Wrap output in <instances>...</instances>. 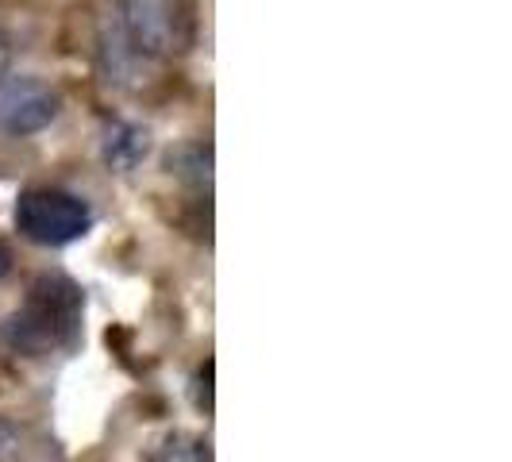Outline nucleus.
I'll return each mask as SVG.
<instances>
[{"mask_svg": "<svg viewBox=\"0 0 512 462\" xmlns=\"http://www.w3.org/2000/svg\"><path fill=\"white\" fill-rule=\"evenodd\" d=\"M112 16L139 58H174L189 47V0H116Z\"/></svg>", "mask_w": 512, "mask_h": 462, "instance_id": "obj_2", "label": "nucleus"}, {"mask_svg": "<svg viewBox=\"0 0 512 462\" xmlns=\"http://www.w3.org/2000/svg\"><path fill=\"white\" fill-rule=\"evenodd\" d=\"M89 205L62 189H31L16 205V228L39 247H66L89 231Z\"/></svg>", "mask_w": 512, "mask_h": 462, "instance_id": "obj_3", "label": "nucleus"}, {"mask_svg": "<svg viewBox=\"0 0 512 462\" xmlns=\"http://www.w3.org/2000/svg\"><path fill=\"white\" fill-rule=\"evenodd\" d=\"M101 58H104V74H108V81H116V85H128L135 62H143L139 54L131 51V43L124 39V31H120V24H116V16L104 24Z\"/></svg>", "mask_w": 512, "mask_h": 462, "instance_id": "obj_6", "label": "nucleus"}, {"mask_svg": "<svg viewBox=\"0 0 512 462\" xmlns=\"http://www.w3.org/2000/svg\"><path fill=\"white\" fill-rule=\"evenodd\" d=\"M151 151V135L143 128H135V124H116V128H108V139H104V158H108V166H116V170H131V166H139L143 158Z\"/></svg>", "mask_w": 512, "mask_h": 462, "instance_id": "obj_5", "label": "nucleus"}, {"mask_svg": "<svg viewBox=\"0 0 512 462\" xmlns=\"http://www.w3.org/2000/svg\"><path fill=\"white\" fill-rule=\"evenodd\" d=\"M58 93L39 77H8L0 85V128L8 135H35L58 116Z\"/></svg>", "mask_w": 512, "mask_h": 462, "instance_id": "obj_4", "label": "nucleus"}, {"mask_svg": "<svg viewBox=\"0 0 512 462\" xmlns=\"http://www.w3.org/2000/svg\"><path fill=\"white\" fill-rule=\"evenodd\" d=\"M20 459H24V439L0 416V462H20Z\"/></svg>", "mask_w": 512, "mask_h": 462, "instance_id": "obj_7", "label": "nucleus"}, {"mask_svg": "<svg viewBox=\"0 0 512 462\" xmlns=\"http://www.w3.org/2000/svg\"><path fill=\"white\" fill-rule=\"evenodd\" d=\"M81 289L66 278H39L27 293L24 308L8 320L4 339L31 359L74 347L81 335Z\"/></svg>", "mask_w": 512, "mask_h": 462, "instance_id": "obj_1", "label": "nucleus"}, {"mask_svg": "<svg viewBox=\"0 0 512 462\" xmlns=\"http://www.w3.org/2000/svg\"><path fill=\"white\" fill-rule=\"evenodd\" d=\"M8 274H12V251H8L4 243H0V282H4Z\"/></svg>", "mask_w": 512, "mask_h": 462, "instance_id": "obj_8", "label": "nucleus"}]
</instances>
